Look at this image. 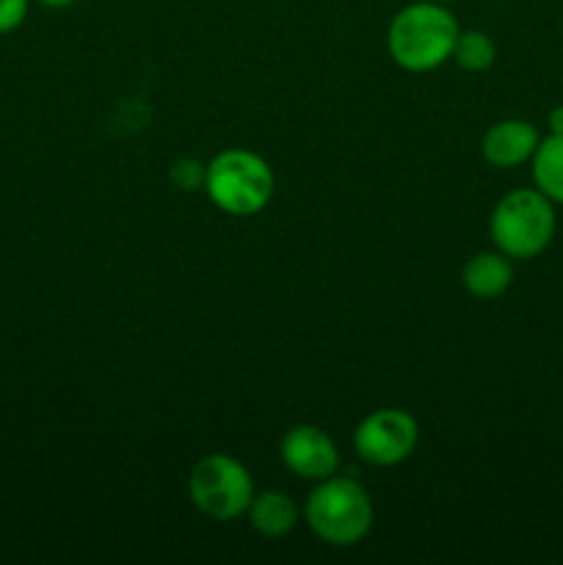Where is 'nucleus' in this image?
Listing matches in <instances>:
<instances>
[{"mask_svg":"<svg viewBox=\"0 0 563 565\" xmlns=\"http://www.w3.org/2000/svg\"><path fill=\"white\" fill-rule=\"evenodd\" d=\"M541 136L530 121L502 119L495 121L480 138V154L495 169H517V166L533 160Z\"/></svg>","mask_w":563,"mask_h":565,"instance_id":"8","label":"nucleus"},{"mask_svg":"<svg viewBox=\"0 0 563 565\" xmlns=\"http://www.w3.org/2000/svg\"><path fill=\"white\" fill-rule=\"evenodd\" d=\"M461 281L464 287H467L469 296L480 298V301L500 298L513 281L511 259L502 252L472 254V257L467 259V265H464Z\"/></svg>","mask_w":563,"mask_h":565,"instance_id":"9","label":"nucleus"},{"mask_svg":"<svg viewBox=\"0 0 563 565\" xmlns=\"http://www.w3.org/2000/svg\"><path fill=\"white\" fill-rule=\"evenodd\" d=\"M248 524L265 539H285L298 524V505L285 491H259L246 511Z\"/></svg>","mask_w":563,"mask_h":565,"instance_id":"10","label":"nucleus"},{"mask_svg":"<svg viewBox=\"0 0 563 565\" xmlns=\"http://www.w3.org/2000/svg\"><path fill=\"white\" fill-rule=\"evenodd\" d=\"M436 3H445L447 6V3H456V0H436Z\"/></svg>","mask_w":563,"mask_h":565,"instance_id":"17","label":"nucleus"},{"mask_svg":"<svg viewBox=\"0 0 563 565\" xmlns=\"http://www.w3.org/2000/svg\"><path fill=\"white\" fill-rule=\"evenodd\" d=\"M254 494L257 491L248 469L224 452L204 456L188 478V497L193 508L213 522H232L243 516Z\"/></svg>","mask_w":563,"mask_h":565,"instance_id":"5","label":"nucleus"},{"mask_svg":"<svg viewBox=\"0 0 563 565\" xmlns=\"http://www.w3.org/2000/svg\"><path fill=\"white\" fill-rule=\"evenodd\" d=\"M204 174H208V166L199 163L193 158H180L177 163H171L169 180L174 182L180 191H193V188H204Z\"/></svg>","mask_w":563,"mask_h":565,"instance_id":"13","label":"nucleus"},{"mask_svg":"<svg viewBox=\"0 0 563 565\" xmlns=\"http://www.w3.org/2000/svg\"><path fill=\"white\" fill-rule=\"evenodd\" d=\"M31 0H0V36L17 31L28 20Z\"/></svg>","mask_w":563,"mask_h":565,"instance_id":"14","label":"nucleus"},{"mask_svg":"<svg viewBox=\"0 0 563 565\" xmlns=\"http://www.w3.org/2000/svg\"><path fill=\"white\" fill-rule=\"evenodd\" d=\"M279 456L296 478L312 480V483L331 478L340 467V450H337L334 439L318 425H296L287 430Z\"/></svg>","mask_w":563,"mask_h":565,"instance_id":"7","label":"nucleus"},{"mask_svg":"<svg viewBox=\"0 0 563 565\" xmlns=\"http://www.w3.org/2000/svg\"><path fill=\"white\" fill-rule=\"evenodd\" d=\"M489 232L508 259H533L555 237V207L539 188H517L495 204Z\"/></svg>","mask_w":563,"mask_h":565,"instance_id":"4","label":"nucleus"},{"mask_svg":"<svg viewBox=\"0 0 563 565\" xmlns=\"http://www.w3.org/2000/svg\"><path fill=\"white\" fill-rule=\"evenodd\" d=\"M546 125H550L552 136H563V105H557V108L550 110V116H546Z\"/></svg>","mask_w":563,"mask_h":565,"instance_id":"15","label":"nucleus"},{"mask_svg":"<svg viewBox=\"0 0 563 565\" xmlns=\"http://www.w3.org/2000/svg\"><path fill=\"white\" fill-rule=\"evenodd\" d=\"M453 61L467 72H486L497 58V44L489 33L484 31H461L453 47Z\"/></svg>","mask_w":563,"mask_h":565,"instance_id":"12","label":"nucleus"},{"mask_svg":"<svg viewBox=\"0 0 563 565\" xmlns=\"http://www.w3.org/2000/svg\"><path fill=\"white\" fill-rule=\"evenodd\" d=\"M274 169L248 149H224L208 163L204 193L226 215L252 218L268 207L274 196Z\"/></svg>","mask_w":563,"mask_h":565,"instance_id":"2","label":"nucleus"},{"mask_svg":"<svg viewBox=\"0 0 563 565\" xmlns=\"http://www.w3.org/2000/svg\"><path fill=\"white\" fill-rule=\"evenodd\" d=\"M458 33V20L445 3L417 0L392 17L386 50L401 70L431 72L450 61Z\"/></svg>","mask_w":563,"mask_h":565,"instance_id":"1","label":"nucleus"},{"mask_svg":"<svg viewBox=\"0 0 563 565\" xmlns=\"http://www.w3.org/2000/svg\"><path fill=\"white\" fill-rule=\"evenodd\" d=\"M373 500L362 483L351 478L320 480L307 497L304 519L309 530L329 546H353L373 527Z\"/></svg>","mask_w":563,"mask_h":565,"instance_id":"3","label":"nucleus"},{"mask_svg":"<svg viewBox=\"0 0 563 565\" xmlns=\"http://www.w3.org/2000/svg\"><path fill=\"white\" fill-rule=\"evenodd\" d=\"M419 425L403 408H379L353 430V452L370 467H397L414 452Z\"/></svg>","mask_w":563,"mask_h":565,"instance_id":"6","label":"nucleus"},{"mask_svg":"<svg viewBox=\"0 0 563 565\" xmlns=\"http://www.w3.org/2000/svg\"><path fill=\"white\" fill-rule=\"evenodd\" d=\"M36 3L47 6V9H70V6H75L77 0H36Z\"/></svg>","mask_w":563,"mask_h":565,"instance_id":"16","label":"nucleus"},{"mask_svg":"<svg viewBox=\"0 0 563 565\" xmlns=\"http://www.w3.org/2000/svg\"><path fill=\"white\" fill-rule=\"evenodd\" d=\"M533 182L552 204H563V136L541 138L533 154Z\"/></svg>","mask_w":563,"mask_h":565,"instance_id":"11","label":"nucleus"}]
</instances>
